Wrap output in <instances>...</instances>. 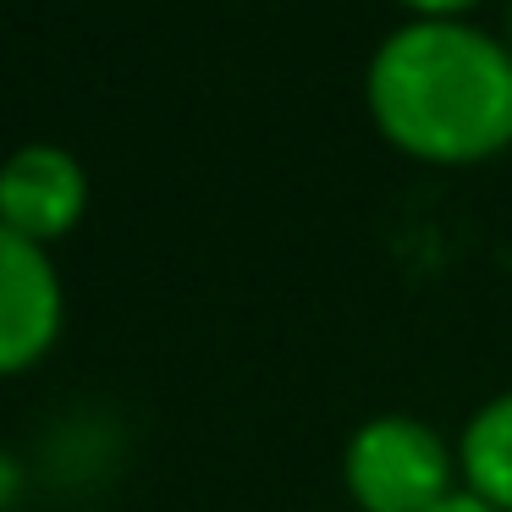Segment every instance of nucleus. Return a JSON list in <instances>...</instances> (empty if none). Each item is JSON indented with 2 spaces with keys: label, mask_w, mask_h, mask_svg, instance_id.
<instances>
[{
  "label": "nucleus",
  "mask_w": 512,
  "mask_h": 512,
  "mask_svg": "<svg viewBox=\"0 0 512 512\" xmlns=\"http://www.w3.org/2000/svg\"><path fill=\"white\" fill-rule=\"evenodd\" d=\"M402 17H474L485 0H397Z\"/></svg>",
  "instance_id": "nucleus-6"
},
{
  "label": "nucleus",
  "mask_w": 512,
  "mask_h": 512,
  "mask_svg": "<svg viewBox=\"0 0 512 512\" xmlns=\"http://www.w3.org/2000/svg\"><path fill=\"white\" fill-rule=\"evenodd\" d=\"M501 39H507V50H512V0L501 6Z\"/></svg>",
  "instance_id": "nucleus-9"
},
{
  "label": "nucleus",
  "mask_w": 512,
  "mask_h": 512,
  "mask_svg": "<svg viewBox=\"0 0 512 512\" xmlns=\"http://www.w3.org/2000/svg\"><path fill=\"white\" fill-rule=\"evenodd\" d=\"M67 325L56 254L0 226V380L45 364Z\"/></svg>",
  "instance_id": "nucleus-3"
},
{
  "label": "nucleus",
  "mask_w": 512,
  "mask_h": 512,
  "mask_svg": "<svg viewBox=\"0 0 512 512\" xmlns=\"http://www.w3.org/2000/svg\"><path fill=\"white\" fill-rule=\"evenodd\" d=\"M435 512H496V507H490V501H479V496H468V490H457V496H446Z\"/></svg>",
  "instance_id": "nucleus-7"
},
{
  "label": "nucleus",
  "mask_w": 512,
  "mask_h": 512,
  "mask_svg": "<svg viewBox=\"0 0 512 512\" xmlns=\"http://www.w3.org/2000/svg\"><path fill=\"white\" fill-rule=\"evenodd\" d=\"M342 490L358 512H435L463 490L457 441L419 413H369L342 441Z\"/></svg>",
  "instance_id": "nucleus-2"
},
{
  "label": "nucleus",
  "mask_w": 512,
  "mask_h": 512,
  "mask_svg": "<svg viewBox=\"0 0 512 512\" xmlns=\"http://www.w3.org/2000/svg\"><path fill=\"white\" fill-rule=\"evenodd\" d=\"M17 485H23V474H17V463L6 452H0V507H6V501L17 496Z\"/></svg>",
  "instance_id": "nucleus-8"
},
{
  "label": "nucleus",
  "mask_w": 512,
  "mask_h": 512,
  "mask_svg": "<svg viewBox=\"0 0 512 512\" xmlns=\"http://www.w3.org/2000/svg\"><path fill=\"white\" fill-rule=\"evenodd\" d=\"M452 441L468 496L490 501L496 512H512V386L479 402Z\"/></svg>",
  "instance_id": "nucleus-5"
},
{
  "label": "nucleus",
  "mask_w": 512,
  "mask_h": 512,
  "mask_svg": "<svg viewBox=\"0 0 512 512\" xmlns=\"http://www.w3.org/2000/svg\"><path fill=\"white\" fill-rule=\"evenodd\" d=\"M89 215V171L67 144H17L0 160V226L56 248Z\"/></svg>",
  "instance_id": "nucleus-4"
},
{
  "label": "nucleus",
  "mask_w": 512,
  "mask_h": 512,
  "mask_svg": "<svg viewBox=\"0 0 512 512\" xmlns=\"http://www.w3.org/2000/svg\"><path fill=\"white\" fill-rule=\"evenodd\" d=\"M364 116L391 155L474 171L512 155V50L479 17H402L364 61Z\"/></svg>",
  "instance_id": "nucleus-1"
}]
</instances>
